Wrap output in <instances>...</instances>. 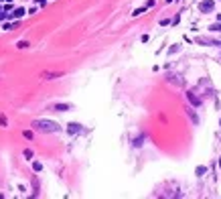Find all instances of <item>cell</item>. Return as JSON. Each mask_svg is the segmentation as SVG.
Instances as JSON below:
<instances>
[{
  "label": "cell",
  "instance_id": "2e32d148",
  "mask_svg": "<svg viewBox=\"0 0 221 199\" xmlns=\"http://www.w3.org/2000/svg\"><path fill=\"white\" fill-rule=\"evenodd\" d=\"M25 157H27V159H31V157H33V150H29V148H27V150H25Z\"/></svg>",
  "mask_w": 221,
  "mask_h": 199
},
{
  "label": "cell",
  "instance_id": "ac0fdd59",
  "mask_svg": "<svg viewBox=\"0 0 221 199\" xmlns=\"http://www.w3.org/2000/svg\"><path fill=\"white\" fill-rule=\"evenodd\" d=\"M219 165H221V159H219Z\"/></svg>",
  "mask_w": 221,
  "mask_h": 199
},
{
  "label": "cell",
  "instance_id": "e0dca14e",
  "mask_svg": "<svg viewBox=\"0 0 221 199\" xmlns=\"http://www.w3.org/2000/svg\"><path fill=\"white\" fill-rule=\"evenodd\" d=\"M217 20H219V23H221V14H217Z\"/></svg>",
  "mask_w": 221,
  "mask_h": 199
},
{
  "label": "cell",
  "instance_id": "4fadbf2b",
  "mask_svg": "<svg viewBox=\"0 0 221 199\" xmlns=\"http://www.w3.org/2000/svg\"><path fill=\"white\" fill-rule=\"evenodd\" d=\"M144 10H146V8H136V10H134V12H132V14H134V16H138V14H142V12H144Z\"/></svg>",
  "mask_w": 221,
  "mask_h": 199
},
{
  "label": "cell",
  "instance_id": "3957f363",
  "mask_svg": "<svg viewBox=\"0 0 221 199\" xmlns=\"http://www.w3.org/2000/svg\"><path fill=\"white\" fill-rule=\"evenodd\" d=\"M67 132L69 134H79V132H83V126L77 122H71V124H67Z\"/></svg>",
  "mask_w": 221,
  "mask_h": 199
},
{
  "label": "cell",
  "instance_id": "6da1fadb",
  "mask_svg": "<svg viewBox=\"0 0 221 199\" xmlns=\"http://www.w3.org/2000/svg\"><path fill=\"white\" fill-rule=\"evenodd\" d=\"M35 130H39V132H59L61 130V126L57 124V122H53V120H33V124H31Z\"/></svg>",
  "mask_w": 221,
  "mask_h": 199
},
{
  "label": "cell",
  "instance_id": "8fae6325",
  "mask_svg": "<svg viewBox=\"0 0 221 199\" xmlns=\"http://www.w3.org/2000/svg\"><path fill=\"white\" fill-rule=\"evenodd\" d=\"M205 173H207V169H205V167H197V175H199V177H203Z\"/></svg>",
  "mask_w": 221,
  "mask_h": 199
},
{
  "label": "cell",
  "instance_id": "277c9868",
  "mask_svg": "<svg viewBox=\"0 0 221 199\" xmlns=\"http://www.w3.org/2000/svg\"><path fill=\"white\" fill-rule=\"evenodd\" d=\"M187 98H189V102H191L193 106H201V100H199L193 92H187Z\"/></svg>",
  "mask_w": 221,
  "mask_h": 199
},
{
  "label": "cell",
  "instance_id": "7c38bea8",
  "mask_svg": "<svg viewBox=\"0 0 221 199\" xmlns=\"http://www.w3.org/2000/svg\"><path fill=\"white\" fill-rule=\"evenodd\" d=\"M33 169L39 173V171H43V165H41V163H33Z\"/></svg>",
  "mask_w": 221,
  "mask_h": 199
},
{
  "label": "cell",
  "instance_id": "7a4b0ae2",
  "mask_svg": "<svg viewBox=\"0 0 221 199\" xmlns=\"http://www.w3.org/2000/svg\"><path fill=\"white\" fill-rule=\"evenodd\" d=\"M213 8H215V2H213V0H201V2H199V10H201L203 14L213 12Z\"/></svg>",
  "mask_w": 221,
  "mask_h": 199
},
{
  "label": "cell",
  "instance_id": "9a60e30c",
  "mask_svg": "<svg viewBox=\"0 0 221 199\" xmlns=\"http://www.w3.org/2000/svg\"><path fill=\"white\" fill-rule=\"evenodd\" d=\"M25 138H29V140L33 138V132H31V130H27V132H25Z\"/></svg>",
  "mask_w": 221,
  "mask_h": 199
},
{
  "label": "cell",
  "instance_id": "52a82bcc",
  "mask_svg": "<svg viewBox=\"0 0 221 199\" xmlns=\"http://www.w3.org/2000/svg\"><path fill=\"white\" fill-rule=\"evenodd\" d=\"M25 12H27L25 8H16V10H14L10 16H12V18H20V16H25Z\"/></svg>",
  "mask_w": 221,
  "mask_h": 199
},
{
  "label": "cell",
  "instance_id": "8992f818",
  "mask_svg": "<svg viewBox=\"0 0 221 199\" xmlns=\"http://www.w3.org/2000/svg\"><path fill=\"white\" fill-rule=\"evenodd\" d=\"M63 73L61 71H57V73H49V71H45V73H43V77H45V79H55V77H61Z\"/></svg>",
  "mask_w": 221,
  "mask_h": 199
},
{
  "label": "cell",
  "instance_id": "30bf717a",
  "mask_svg": "<svg viewBox=\"0 0 221 199\" xmlns=\"http://www.w3.org/2000/svg\"><path fill=\"white\" fill-rule=\"evenodd\" d=\"M209 31H221V23H219V20H217L215 25H211V27H209Z\"/></svg>",
  "mask_w": 221,
  "mask_h": 199
},
{
  "label": "cell",
  "instance_id": "ba28073f",
  "mask_svg": "<svg viewBox=\"0 0 221 199\" xmlns=\"http://www.w3.org/2000/svg\"><path fill=\"white\" fill-rule=\"evenodd\" d=\"M187 114L191 116V120H193V124H199V118H197V114L193 112V110H187Z\"/></svg>",
  "mask_w": 221,
  "mask_h": 199
},
{
  "label": "cell",
  "instance_id": "5bb4252c",
  "mask_svg": "<svg viewBox=\"0 0 221 199\" xmlns=\"http://www.w3.org/2000/svg\"><path fill=\"white\" fill-rule=\"evenodd\" d=\"M6 124H8L6 118H4V116H0V126H6Z\"/></svg>",
  "mask_w": 221,
  "mask_h": 199
},
{
  "label": "cell",
  "instance_id": "5b68a950",
  "mask_svg": "<svg viewBox=\"0 0 221 199\" xmlns=\"http://www.w3.org/2000/svg\"><path fill=\"white\" fill-rule=\"evenodd\" d=\"M53 110H57V112H67V110H71V106L69 104H55Z\"/></svg>",
  "mask_w": 221,
  "mask_h": 199
},
{
  "label": "cell",
  "instance_id": "9c48e42d",
  "mask_svg": "<svg viewBox=\"0 0 221 199\" xmlns=\"http://www.w3.org/2000/svg\"><path fill=\"white\" fill-rule=\"evenodd\" d=\"M16 47H18V49H27V47H29V43H27V41H18V43H16Z\"/></svg>",
  "mask_w": 221,
  "mask_h": 199
}]
</instances>
